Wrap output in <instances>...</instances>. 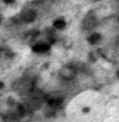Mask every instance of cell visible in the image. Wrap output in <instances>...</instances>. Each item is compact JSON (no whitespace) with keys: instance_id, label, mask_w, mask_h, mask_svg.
Instances as JSON below:
<instances>
[{"instance_id":"1","label":"cell","mask_w":119,"mask_h":122,"mask_svg":"<svg viewBox=\"0 0 119 122\" xmlns=\"http://www.w3.org/2000/svg\"><path fill=\"white\" fill-rule=\"evenodd\" d=\"M75 71L71 68L69 67L64 68L63 69H62V71H61V76L64 79L67 80H70L74 78L75 76Z\"/></svg>"},{"instance_id":"2","label":"cell","mask_w":119,"mask_h":122,"mask_svg":"<svg viewBox=\"0 0 119 122\" xmlns=\"http://www.w3.org/2000/svg\"><path fill=\"white\" fill-rule=\"evenodd\" d=\"M36 13L33 10H27L22 13V19L24 22H31L34 20L36 17Z\"/></svg>"},{"instance_id":"3","label":"cell","mask_w":119,"mask_h":122,"mask_svg":"<svg viewBox=\"0 0 119 122\" xmlns=\"http://www.w3.org/2000/svg\"><path fill=\"white\" fill-rule=\"evenodd\" d=\"M50 49V46L46 44H39L33 47L32 50L34 52L41 53L47 51Z\"/></svg>"},{"instance_id":"4","label":"cell","mask_w":119,"mask_h":122,"mask_svg":"<svg viewBox=\"0 0 119 122\" xmlns=\"http://www.w3.org/2000/svg\"><path fill=\"white\" fill-rule=\"evenodd\" d=\"M95 25V21L93 17H88L86 19L84 22V27L85 29L88 30H90L93 28Z\"/></svg>"},{"instance_id":"5","label":"cell","mask_w":119,"mask_h":122,"mask_svg":"<svg viewBox=\"0 0 119 122\" xmlns=\"http://www.w3.org/2000/svg\"><path fill=\"white\" fill-rule=\"evenodd\" d=\"M100 37H101V36L99 34H93L90 37H88V41L90 44H94L96 43H97V41H98L100 39Z\"/></svg>"},{"instance_id":"6","label":"cell","mask_w":119,"mask_h":122,"mask_svg":"<svg viewBox=\"0 0 119 122\" xmlns=\"http://www.w3.org/2000/svg\"><path fill=\"white\" fill-rule=\"evenodd\" d=\"M54 27H55L57 29H63L66 26V23L64 21L59 20H57L54 22Z\"/></svg>"},{"instance_id":"7","label":"cell","mask_w":119,"mask_h":122,"mask_svg":"<svg viewBox=\"0 0 119 122\" xmlns=\"http://www.w3.org/2000/svg\"><path fill=\"white\" fill-rule=\"evenodd\" d=\"M14 102H15V101H14L13 99L9 98V99H8V102H9V104H10V105H13Z\"/></svg>"},{"instance_id":"8","label":"cell","mask_w":119,"mask_h":122,"mask_svg":"<svg viewBox=\"0 0 119 122\" xmlns=\"http://www.w3.org/2000/svg\"><path fill=\"white\" fill-rule=\"evenodd\" d=\"M15 0H3V1L6 4H11V3H13Z\"/></svg>"},{"instance_id":"9","label":"cell","mask_w":119,"mask_h":122,"mask_svg":"<svg viewBox=\"0 0 119 122\" xmlns=\"http://www.w3.org/2000/svg\"><path fill=\"white\" fill-rule=\"evenodd\" d=\"M90 111V109L88 108H83V111L85 112H88V111Z\"/></svg>"},{"instance_id":"10","label":"cell","mask_w":119,"mask_h":122,"mask_svg":"<svg viewBox=\"0 0 119 122\" xmlns=\"http://www.w3.org/2000/svg\"><path fill=\"white\" fill-rule=\"evenodd\" d=\"M3 86H4V84L2 82L0 81V89H2L3 87Z\"/></svg>"},{"instance_id":"11","label":"cell","mask_w":119,"mask_h":122,"mask_svg":"<svg viewBox=\"0 0 119 122\" xmlns=\"http://www.w3.org/2000/svg\"><path fill=\"white\" fill-rule=\"evenodd\" d=\"M1 16H0V23H1Z\"/></svg>"}]
</instances>
